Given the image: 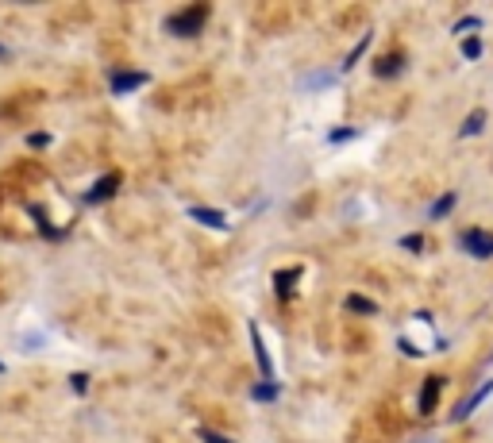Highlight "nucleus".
<instances>
[{"label":"nucleus","mask_w":493,"mask_h":443,"mask_svg":"<svg viewBox=\"0 0 493 443\" xmlns=\"http://www.w3.org/2000/svg\"><path fill=\"white\" fill-rule=\"evenodd\" d=\"M204 20H208V4H189L182 12L166 15V31L177 39H193V35H201Z\"/></svg>","instance_id":"obj_1"},{"label":"nucleus","mask_w":493,"mask_h":443,"mask_svg":"<svg viewBox=\"0 0 493 443\" xmlns=\"http://www.w3.org/2000/svg\"><path fill=\"white\" fill-rule=\"evenodd\" d=\"M458 247L466 254H474V258H493V235L482 232V227H466V232L458 235Z\"/></svg>","instance_id":"obj_2"},{"label":"nucleus","mask_w":493,"mask_h":443,"mask_svg":"<svg viewBox=\"0 0 493 443\" xmlns=\"http://www.w3.org/2000/svg\"><path fill=\"white\" fill-rule=\"evenodd\" d=\"M146 85V73L143 70H116L112 73V93H131V89Z\"/></svg>","instance_id":"obj_3"},{"label":"nucleus","mask_w":493,"mask_h":443,"mask_svg":"<svg viewBox=\"0 0 493 443\" xmlns=\"http://www.w3.org/2000/svg\"><path fill=\"white\" fill-rule=\"evenodd\" d=\"M489 393H493V382H486V385H482V389H474V393H470V397H466V401H463V405H455V413H451V420H466V416H470V413H474V408H478V405H482V401H486V397H489Z\"/></svg>","instance_id":"obj_4"},{"label":"nucleus","mask_w":493,"mask_h":443,"mask_svg":"<svg viewBox=\"0 0 493 443\" xmlns=\"http://www.w3.org/2000/svg\"><path fill=\"white\" fill-rule=\"evenodd\" d=\"M189 216L196 220V224H204V227H212V232H227V220L220 216L216 208H201V204H196L193 212H189Z\"/></svg>","instance_id":"obj_5"},{"label":"nucleus","mask_w":493,"mask_h":443,"mask_svg":"<svg viewBox=\"0 0 493 443\" xmlns=\"http://www.w3.org/2000/svg\"><path fill=\"white\" fill-rule=\"evenodd\" d=\"M439 389H443V378H439V374H432V378L424 382V389H420V413H432V408H435Z\"/></svg>","instance_id":"obj_6"},{"label":"nucleus","mask_w":493,"mask_h":443,"mask_svg":"<svg viewBox=\"0 0 493 443\" xmlns=\"http://www.w3.org/2000/svg\"><path fill=\"white\" fill-rule=\"evenodd\" d=\"M251 339H254V358H258V370H262V378H274V363H270V355H266V347H262V335H258V327L251 324Z\"/></svg>","instance_id":"obj_7"},{"label":"nucleus","mask_w":493,"mask_h":443,"mask_svg":"<svg viewBox=\"0 0 493 443\" xmlns=\"http://www.w3.org/2000/svg\"><path fill=\"white\" fill-rule=\"evenodd\" d=\"M116 182H120L116 174L101 177V182H96V189H89V193H85V201H89V204H101L104 196H112V193H116Z\"/></svg>","instance_id":"obj_8"},{"label":"nucleus","mask_w":493,"mask_h":443,"mask_svg":"<svg viewBox=\"0 0 493 443\" xmlns=\"http://www.w3.org/2000/svg\"><path fill=\"white\" fill-rule=\"evenodd\" d=\"M455 201H458L455 193H443V196H435V204L428 208V216H432V220H443V216H447L451 208H455Z\"/></svg>","instance_id":"obj_9"},{"label":"nucleus","mask_w":493,"mask_h":443,"mask_svg":"<svg viewBox=\"0 0 493 443\" xmlns=\"http://www.w3.org/2000/svg\"><path fill=\"white\" fill-rule=\"evenodd\" d=\"M482 124H486V112L478 108V112H470V116H466V124L458 127V135H463V139H466V135H474V131H482Z\"/></svg>","instance_id":"obj_10"},{"label":"nucleus","mask_w":493,"mask_h":443,"mask_svg":"<svg viewBox=\"0 0 493 443\" xmlns=\"http://www.w3.org/2000/svg\"><path fill=\"white\" fill-rule=\"evenodd\" d=\"M347 308H351V313H363V316L377 313V305H374V301H366V297H355V293L347 297Z\"/></svg>","instance_id":"obj_11"},{"label":"nucleus","mask_w":493,"mask_h":443,"mask_svg":"<svg viewBox=\"0 0 493 443\" xmlns=\"http://www.w3.org/2000/svg\"><path fill=\"white\" fill-rule=\"evenodd\" d=\"M366 46H370V31H366V35H363V43H358L355 51L347 54V62H343V70H351V65H355L358 58H363V54H366Z\"/></svg>","instance_id":"obj_12"},{"label":"nucleus","mask_w":493,"mask_h":443,"mask_svg":"<svg viewBox=\"0 0 493 443\" xmlns=\"http://www.w3.org/2000/svg\"><path fill=\"white\" fill-rule=\"evenodd\" d=\"M254 397H258V401H274L277 397V385L274 382H258V385H254Z\"/></svg>","instance_id":"obj_13"},{"label":"nucleus","mask_w":493,"mask_h":443,"mask_svg":"<svg viewBox=\"0 0 493 443\" xmlns=\"http://www.w3.org/2000/svg\"><path fill=\"white\" fill-rule=\"evenodd\" d=\"M463 58H482V39H463Z\"/></svg>","instance_id":"obj_14"},{"label":"nucleus","mask_w":493,"mask_h":443,"mask_svg":"<svg viewBox=\"0 0 493 443\" xmlns=\"http://www.w3.org/2000/svg\"><path fill=\"white\" fill-rule=\"evenodd\" d=\"M474 27H482V20L478 15H466V20L455 23V35H466V31H474Z\"/></svg>","instance_id":"obj_15"},{"label":"nucleus","mask_w":493,"mask_h":443,"mask_svg":"<svg viewBox=\"0 0 493 443\" xmlns=\"http://www.w3.org/2000/svg\"><path fill=\"white\" fill-rule=\"evenodd\" d=\"M347 139H355V127H339V131H332V143H347Z\"/></svg>","instance_id":"obj_16"},{"label":"nucleus","mask_w":493,"mask_h":443,"mask_svg":"<svg viewBox=\"0 0 493 443\" xmlns=\"http://www.w3.org/2000/svg\"><path fill=\"white\" fill-rule=\"evenodd\" d=\"M51 143V135L46 131H35V135H27V146H46Z\"/></svg>","instance_id":"obj_17"},{"label":"nucleus","mask_w":493,"mask_h":443,"mask_svg":"<svg viewBox=\"0 0 493 443\" xmlns=\"http://www.w3.org/2000/svg\"><path fill=\"white\" fill-rule=\"evenodd\" d=\"M420 235H405V239H401V247H405V251H420Z\"/></svg>","instance_id":"obj_18"},{"label":"nucleus","mask_w":493,"mask_h":443,"mask_svg":"<svg viewBox=\"0 0 493 443\" xmlns=\"http://www.w3.org/2000/svg\"><path fill=\"white\" fill-rule=\"evenodd\" d=\"M201 443H232V439H224V436H216V432L201 428Z\"/></svg>","instance_id":"obj_19"},{"label":"nucleus","mask_w":493,"mask_h":443,"mask_svg":"<svg viewBox=\"0 0 493 443\" xmlns=\"http://www.w3.org/2000/svg\"><path fill=\"white\" fill-rule=\"evenodd\" d=\"M70 385H73V389L81 393V389H85V385H89V378H85V374H73V378H70Z\"/></svg>","instance_id":"obj_20"},{"label":"nucleus","mask_w":493,"mask_h":443,"mask_svg":"<svg viewBox=\"0 0 493 443\" xmlns=\"http://www.w3.org/2000/svg\"><path fill=\"white\" fill-rule=\"evenodd\" d=\"M0 58H8V51H4V46H0Z\"/></svg>","instance_id":"obj_21"},{"label":"nucleus","mask_w":493,"mask_h":443,"mask_svg":"<svg viewBox=\"0 0 493 443\" xmlns=\"http://www.w3.org/2000/svg\"><path fill=\"white\" fill-rule=\"evenodd\" d=\"M0 370H4V363H0Z\"/></svg>","instance_id":"obj_22"}]
</instances>
